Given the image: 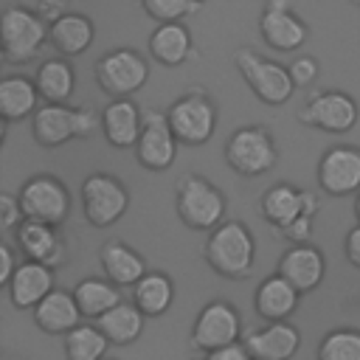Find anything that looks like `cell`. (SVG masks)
<instances>
[{"mask_svg": "<svg viewBox=\"0 0 360 360\" xmlns=\"http://www.w3.org/2000/svg\"><path fill=\"white\" fill-rule=\"evenodd\" d=\"M278 276H284L298 292L315 290L326 276V259L318 245H292L278 259Z\"/></svg>", "mask_w": 360, "mask_h": 360, "instance_id": "cell-19", "label": "cell"}, {"mask_svg": "<svg viewBox=\"0 0 360 360\" xmlns=\"http://www.w3.org/2000/svg\"><path fill=\"white\" fill-rule=\"evenodd\" d=\"M73 298L82 309V318H93V321H98L101 315H107L112 307H118L124 301L118 287L110 278H98V276L82 278L73 287Z\"/></svg>", "mask_w": 360, "mask_h": 360, "instance_id": "cell-31", "label": "cell"}, {"mask_svg": "<svg viewBox=\"0 0 360 360\" xmlns=\"http://www.w3.org/2000/svg\"><path fill=\"white\" fill-rule=\"evenodd\" d=\"M141 6L158 22H180L183 17H188L200 8V3H194V0H141Z\"/></svg>", "mask_w": 360, "mask_h": 360, "instance_id": "cell-34", "label": "cell"}, {"mask_svg": "<svg viewBox=\"0 0 360 360\" xmlns=\"http://www.w3.org/2000/svg\"><path fill=\"white\" fill-rule=\"evenodd\" d=\"M22 219H25V214H22L20 197L3 191V194H0V228H3V231H17Z\"/></svg>", "mask_w": 360, "mask_h": 360, "instance_id": "cell-35", "label": "cell"}, {"mask_svg": "<svg viewBox=\"0 0 360 360\" xmlns=\"http://www.w3.org/2000/svg\"><path fill=\"white\" fill-rule=\"evenodd\" d=\"M242 343L253 360H292L301 349V332L290 321H273L259 329H248Z\"/></svg>", "mask_w": 360, "mask_h": 360, "instance_id": "cell-17", "label": "cell"}, {"mask_svg": "<svg viewBox=\"0 0 360 360\" xmlns=\"http://www.w3.org/2000/svg\"><path fill=\"white\" fill-rule=\"evenodd\" d=\"M166 118H169V127L177 143H186V146L208 143L217 129V107L211 96L200 87H191L188 93L174 98L172 107L166 110Z\"/></svg>", "mask_w": 360, "mask_h": 360, "instance_id": "cell-6", "label": "cell"}, {"mask_svg": "<svg viewBox=\"0 0 360 360\" xmlns=\"http://www.w3.org/2000/svg\"><path fill=\"white\" fill-rule=\"evenodd\" d=\"M259 208H262V217L273 228H278V233H281L295 219H301L304 214L315 217L318 214V197L312 191H307V188H295L290 183H276L262 194Z\"/></svg>", "mask_w": 360, "mask_h": 360, "instance_id": "cell-15", "label": "cell"}, {"mask_svg": "<svg viewBox=\"0 0 360 360\" xmlns=\"http://www.w3.org/2000/svg\"><path fill=\"white\" fill-rule=\"evenodd\" d=\"M34 84L45 104H68L76 87V73L68 59H45L37 68Z\"/></svg>", "mask_w": 360, "mask_h": 360, "instance_id": "cell-30", "label": "cell"}, {"mask_svg": "<svg viewBox=\"0 0 360 360\" xmlns=\"http://www.w3.org/2000/svg\"><path fill=\"white\" fill-rule=\"evenodd\" d=\"M17 248L28 262H39L48 267H56L62 262V239L59 231L53 225L45 222H34V219H22L20 228L14 231Z\"/></svg>", "mask_w": 360, "mask_h": 360, "instance_id": "cell-21", "label": "cell"}, {"mask_svg": "<svg viewBox=\"0 0 360 360\" xmlns=\"http://www.w3.org/2000/svg\"><path fill=\"white\" fill-rule=\"evenodd\" d=\"M129 208L127 186L110 172H93L82 180V211L93 228L115 225Z\"/></svg>", "mask_w": 360, "mask_h": 360, "instance_id": "cell-8", "label": "cell"}, {"mask_svg": "<svg viewBox=\"0 0 360 360\" xmlns=\"http://www.w3.org/2000/svg\"><path fill=\"white\" fill-rule=\"evenodd\" d=\"M298 301H301V292L284 276L276 273L256 287L253 309L264 323H273V321H287L298 309Z\"/></svg>", "mask_w": 360, "mask_h": 360, "instance_id": "cell-23", "label": "cell"}, {"mask_svg": "<svg viewBox=\"0 0 360 360\" xmlns=\"http://www.w3.org/2000/svg\"><path fill=\"white\" fill-rule=\"evenodd\" d=\"M93 37H96V28H93V20L87 14H79V11H68L62 20H56L48 31V42L62 53V56H79L84 53L90 45H93Z\"/></svg>", "mask_w": 360, "mask_h": 360, "instance_id": "cell-27", "label": "cell"}, {"mask_svg": "<svg viewBox=\"0 0 360 360\" xmlns=\"http://www.w3.org/2000/svg\"><path fill=\"white\" fill-rule=\"evenodd\" d=\"M225 208L228 200L225 194L202 174H186L177 183L174 191V211L180 222L191 231H214L217 225L225 222Z\"/></svg>", "mask_w": 360, "mask_h": 360, "instance_id": "cell-2", "label": "cell"}, {"mask_svg": "<svg viewBox=\"0 0 360 360\" xmlns=\"http://www.w3.org/2000/svg\"><path fill=\"white\" fill-rule=\"evenodd\" d=\"M101 127V115L87 107L70 104H42L31 118V135L39 146L56 149L76 138H90Z\"/></svg>", "mask_w": 360, "mask_h": 360, "instance_id": "cell-3", "label": "cell"}, {"mask_svg": "<svg viewBox=\"0 0 360 360\" xmlns=\"http://www.w3.org/2000/svg\"><path fill=\"white\" fill-rule=\"evenodd\" d=\"M343 250H346V259H349V264L360 270V225H354V228L346 233Z\"/></svg>", "mask_w": 360, "mask_h": 360, "instance_id": "cell-40", "label": "cell"}, {"mask_svg": "<svg viewBox=\"0 0 360 360\" xmlns=\"http://www.w3.org/2000/svg\"><path fill=\"white\" fill-rule=\"evenodd\" d=\"M298 118L307 127L340 135V132H349L357 124L360 110H357V101L343 90H315V93L307 96Z\"/></svg>", "mask_w": 360, "mask_h": 360, "instance_id": "cell-12", "label": "cell"}, {"mask_svg": "<svg viewBox=\"0 0 360 360\" xmlns=\"http://www.w3.org/2000/svg\"><path fill=\"white\" fill-rule=\"evenodd\" d=\"M31 312H34V323L45 335H68L82 323V309L73 298V290H53Z\"/></svg>", "mask_w": 360, "mask_h": 360, "instance_id": "cell-24", "label": "cell"}, {"mask_svg": "<svg viewBox=\"0 0 360 360\" xmlns=\"http://www.w3.org/2000/svg\"><path fill=\"white\" fill-rule=\"evenodd\" d=\"M318 186L329 197L360 194V149L349 143L329 146L318 160Z\"/></svg>", "mask_w": 360, "mask_h": 360, "instance_id": "cell-13", "label": "cell"}, {"mask_svg": "<svg viewBox=\"0 0 360 360\" xmlns=\"http://www.w3.org/2000/svg\"><path fill=\"white\" fill-rule=\"evenodd\" d=\"M8 301L17 309H34L45 295H51L53 287V267L39 262H20L14 278L8 281Z\"/></svg>", "mask_w": 360, "mask_h": 360, "instance_id": "cell-20", "label": "cell"}, {"mask_svg": "<svg viewBox=\"0 0 360 360\" xmlns=\"http://www.w3.org/2000/svg\"><path fill=\"white\" fill-rule=\"evenodd\" d=\"M259 34L276 51H298L309 37L304 20L290 8V0H267L259 17Z\"/></svg>", "mask_w": 360, "mask_h": 360, "instance_id": "cell-16", "label": "cell"}, {"mask_svg": "<svg viewBox=\"0 0 360 360\" xmlns=\"http://www.w3.org/2000/svg\"><path fill=\"white\" fill-rule=\"evenodd\" d=\"M205 360H253V354H250L248 346L239 340V343H231V346H225V349H219V352L205 354Z\"/></svg>", "mask_w": 360, "mask_h": 360, "instance_id": "cell-39", "label": "cell"}, {"mask_svg": "<svg viewBox=\"0 0 360 360\" xmlns=\"http://www.w3.org/2000/svg\"><path fill=\"white\" fill-rule=\"evenodd\" d=\"M149 53L163 68H177L194 53L191 31L183 22H160L149 34Z\"/></svg>", "mask_w": 360, "mask_h": 360, "instance_id": "cell-25", "label": "cell"}, {"mask_svg": "<svg viewBox=\"0 0 360 360\" xmlns=\"http://www.w3.org/2000/svg\"><path fill=\"white\" fill-rule=\"evenodd\" d=\"M20 205L25 219L45 222V225H62L70 217V191L56 174H34L20 188Z\"/></svg>", "mask_w": 360, "mask_h": 360, "instance_id": "cell-11", "label": "cell"}, {"mask_svg": "<svg viewBox=\"0 0 360 360\" xmlns=\"http://www.w3.org/2000/svg\"><path fill=\"white\" fill-rule=\"evenodd\" d=\"M202 259L222 278H233V281L248 278L256 259V239L245 222L225 219L208 233L202 245Z\"/></svg>", "mask_w": 360, "mask_h": 360, "instance_id": "cell-1", "label": "cell"}, {"mask_svg": "<svg viewBox=\"0 0 360 360\" xmlns=\"http://www.w3.org/2000/svg\"><path fill=\"white\" fill-rule=\"evenodd\" d=\"M132 304L146 318H160L174 304V281L163 270H149L135 287H132Z\"/></svg>", "mask_w": 360, "mask_h": 360, "instance_id": "cell-28", "label": "cell"}, {"mask_svg": "<svg viewBox=\"0 0 360 360\" xmlns=\"http://www.w3.org/2000/svg\"><path fill=\"white\" fill-rule=\"evenodd\" d=\"M287 68H290V76H292L295 87H307V84H312L318 79V59L315 56H298Z\"/></svg>", "mask_w": 360, "mask_h": 360, "instance_id": "cell-36", "label": "cell"}, {"mask_svg": "<svg viewBox=\"0 0 360 360\" xmlns=\"http://www.w3.org/2000/svg\"><path fill=\"white\" fill-rule=\"evenodd\" d=\"M242 338L245 335H242L239 309L231 301H222V298L208 301L197 312L194 326H191V349H197L202 354L219 352L231 343H239Z\"/></svg>", "mask_w": 360, "mask_h": 360, "instance_id": "cell-9", "label": "cell"}, {"mask_svg": "<svg viewBox=\"0 0 360 360\" xmlns=\"http://www.w3.org/2000/svg\"><path fill=\"white\" fill-rule=\"evenodd\" d=\"M149 79V65L135 48H112L96 62V82L110 98H132Z\"/></svg>", "mask_w": 360, "mask_h": 360, "instance_id": "cell-10", "label": "cell"}, {"mask_svg": "<svg viewBox=\"0 0 360 360\" xmlns=\"http://www.w3.org/2000/svg\"><path fill=\"white\" fill-rule=\"evenodd\" d=\"M48 25L39 20L37 11L22 8V6H8L0 17V45H3V59L11 65H25L39 56L45 39H48Z\"/></svg>", "mask_w": 360, "mask_h": 360, "instance_id": "cell-4", "label": "cell"}, {"mask_svg": "<svg viewBox=\"0 0 360 360\" xmlns=\"http://www.w3.org/2000/svg\"><path fill=\"white\" fill-rule=\"evenodd\" d=\"M143 129V110L132 98H110L101 110V132L110 146L115 149H132L138 146Z\"/></svg>", "mask_w": 360, "mask_h": 360, "instance_id": "cell-18", "label": "cell"}, {"mask_svg": "<svg viewBox=\"0 0 360 360\" xmlns=\"http://www.w3.org/2000/svg\"><path fill=\"white\" fill-rule=\"evenodd\" d=\"M17 267H20V262H17L14 248L3 242V245H0V287H8V281H11L14 273H17Z\"/></svg>", "mask_w": 360, "mask_h": 360, "instance_id": "cell-38", "label": "cell"}, {"mask_svg": "<svg viewBox=\"0 0 360 360\" xmlns=\"http://www.w3.org/2000/svg\"><path fill=\"white\" fill-rule=\"evenodd\" d=\"M318 360H360V329H329L318 343Z\"/></svg>", "mask_w": 360, "mask_h": 360, "instance_id": "cell-33", "label": "cell"}, {"mask_svg": "<svg viewBox=\"0 0 360 360\" xmlns=\"http://www.w3.org/2000/svg\"><path fill=\"white\" fill-rule=\"evenodd\" d=\"M354 6H357V8H360V0H354Z\"/></svg>", "mask_w": 360, "mask_h": 360, "instance_id": "cell-42", "label": "cell"}, {"mask_svg": "<svg viewBox=\"0 0 360 360\" xmlns=\"http://www.w3.org/2000/svg\"><path fill=\"white\" fill-rule=\"evenodd\" d=\"M276 158H278L276 141L259 124L233 129V135L225 143V163L242 177H259L270 172L276 166Z\"/></svg>", "mask_w": 360, "mask_h": 360, "instance_id": "cell-7", "label": "cell"}, {"mask_svg": "<svg viewBox=\"0 0 360 360\" xmlns=\"http://www.w3.org/2000/svg\"><path fill=\"white\" fill-rule=\"evenodd\" d=\"M65 360H104L110 340L104 338V332L96 323H79L73 332L65 335Z\"/></svg>", "mask_w": 360, "mask_h": 360, "instance_id": "cell-32", "label": "cell"}, {"mask_svg": "<svg viewBox=\"0 0 360 360\" xmlns=\"http://www.w3.org/2000/svg\"><path fill=\"white\" fill-rule=\"evenodd\" d=\"M138 163L149 172H166L177 158V138L169 127L166 112L146 110L143 112V129L135 146Z\"/></svg>", "mask_w": 360, "mask_h": 360, "instance_id": "cell-14", "label": "cell"}, {"mask_svg": "<svg viewBox=\"0 0 360 360\" xmlns=\"http://www.w3.org/2000/svg\"><path fill=\"white\" fill-rule=\"evenodd\" d=\"M354 217H357V225H360V194H357V200H354Z\"/></svg>", "mask_w": 360, "mask_h": 360, "instance_id": "cell-41", "label": "cell"}, {"mask_svg": "<svg viewBox=\"0 0 360 360\" xmlns=\"http://www.w3.org/2000/svg\"><path fill=\"white\" fill-rule=\"evenodd\" d=\"M194 3H200V6H202V3H205V0H194Z\"/></svg>", "mask_w": 360, "mask_h": 360, "instance_id": "cell-43", "label": "cell"}, {"mask_svg": "<svg viewBox=\"0 0 360 360\" xmlns=\"http://www.w3.org/2000/svg\"><path fill=\"white\" fill-rule=\"evenodd\" d=\"M104 360H115V357H104Z\"/></svg>", "mask_w": 360, "mask_h": 360, "instance_id": "cell-44", "label": "cell"}, {"mask_svg": "<svg viewBox=\"0 0 360 360\" xmlns=\"http://www.w3.org/2000/svg\"><path fill=\"white\" fill-rule=\"evenodd\" d=\"M143 321H146V315L132 301H121L107 315H101L96 321V326L104 332V338L110 340V346H129V343H135L141 338Z\"/></svg>", "mask_w": 360, "mask_h": 360, "instance_id": "cell-29", "label": "cell"}, {"mask_svg": "<svg viewBox=\"0 0 360 360\" xmlns=\"http://www.w3.org/2000/svg\"><path fill=\"white\" fill-rule=\"evenodd\" d=\"M39 90L31 79L25 76H3L0 79V115L6 124L22 121V118H34V112L42 107L39 104Z\"/></svg>", "mask_w": 360, "mask_h": 360, "instance_id": "cell-26", "label": "cell"}, {"mask_svg": "<svg viewBox=\"0 0 360 360\" xmlns=\"http://www.w3.org/2000/svg\"><path fill=\"white\" fill-rule=\"evenodd\" d=\"M233 65H236L242 82L253 90V96L259 101H264L270 107H281V104L290 101V96L295 90L290 68H284L278 62H270V59H262L250 48H239L233 53Z\"/></svg>", "mask_w": 360, "mask_h": 360, "instance_id": "cell-5", "label": "cell"}, {"mask_svg": "<svg viewBox=\"0 0 360 360\" xmlns=\"http://www.w3.org/2000/svg\"><path fill=\"white\" fill-rule=\"evenodd\" d=\"M98 262H101L104 276H107L115 287H135V284L149 273L143 256H141L135 248H129L127 242H121V239H107V242L101 245Z\"/></svg>", "mask_w": 360, "mask_h": 360, "instance_id": "cell-22", "label": "cell"}, {"mask_svg": "<svg viewBox=\"0 0 360 360\" xmlns=\"http://www.w3.org/2000/svg\"><path fill=\"white\" fill-rule=\"evenodd\" d=\"M37 14H39V20L51 28L56 20H62L65 14H68V3L65 0H37V8H34Z\"/></svg>", "mask_w": 360, "mask_h": 360, "instance_id": "cell-37", "label": "cell"}]
</instances>
